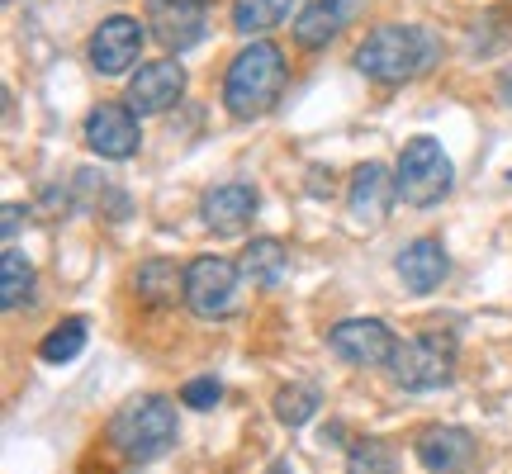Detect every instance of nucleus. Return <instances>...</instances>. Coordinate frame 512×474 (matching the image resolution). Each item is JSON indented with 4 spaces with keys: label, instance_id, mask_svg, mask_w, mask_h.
Returning <instances> with one entry per match:
<instances>
[{
    "label": "nucleus",
    "instance_id": "f257e3e1",
    "mask_svg": "<svg viewBox=\"0 0 512 474\" xmlns=\"http://www.w3.org/2000/svg\"><path fill=\"white\" fill-rule=\"evenodd\" d=\"M437 57H441V43L432 29H422V24H380L356 48V67L370 81L403 86V81H418L422 72H432Z\"/></svg>",
    "mask_w": 512,
    "mask_h": 474
},
{
    "label": "nucleus",
    "instance_id": "9d476101",
    "mask_svg": "<svg viewBox=\"0 0 512 474\" xmlns=\"http://www.w3.org/2000/svg\"><path fill=\"white\" fill-rule=\"evenodd\" d=\"M143 53V24L128 15L105 19L91 34V67L100 76H124Z\"/></svg>",
    "mask_w": 512,
    "mask_h": 474
},
{
    "label": "nucleus",
    "instance_id": "9b49d317",
    "mask_svg": "<svg viewBox=\"0 0 512 474\" xmlns=\"http://www.w3.org/2000/svg\"><path fill=\"white\" fill-rule=\"evenodd\" d=\"M181 95H185V67H176L171 57L138 67V76L128 81V105L138 114H166Z\"/></svg>",
    "mask_w": 512,
    "mask_h": 474
},
{
    "label": "nucleus",
    "instance_id": "a878e982",
    "mask_svg": "<svg viewBox=\"0 0 512 474\" xmlns=\"http://www.w3.org/2000/svg\"><path fill=\"white\" fill-rule=\"evenodd\" d=\"M266 474H294V470H290V460H275V465H271Z\"/></svg>",
    "mask_w": 512,
    "mask_h": 474
},
{
    "label": "nucleus",
    "instance_id": "f03ea898",
    "mask_svg": "<svg viewBox=\"0 0 512 474\" xmlns=\"http://www.w3.org/2000/svg\"><path fill=\"white\" fill-rule=\"evenodd\" d=\"M285 81H290L285 53L266 38H256L233 57V67L223 76V105H228L233 119H261V114H271L280 105Z\"/></svg>",
    "mask_w": 512,
    "mask_h": 474
},
{
    "label": "nucleus",
    "instance_id": "dca6fc26",
    "mask_svg": "<svg viewBox=\"0 0 512 474\" xmlns=\"http://www.w3.org/2000/svg\"><path fill=\"white\" fill-rule=\"evenodd\" d=\"M204 223L214 228V233H242L247 219L256 214V190L242 181H228V185H214L200 204Z\"/></svg>",
    "mask_w": 512,
    "mask_h": 474
},
{
    "label": "nucleus",
    "instance_id": "412c9836",
    "mask_svg": "<svg viewBox=\"0 0 512 474\" xmlns=\"http://www.w3.org/2000/svg\"><path fill=\"white\" fill-rule=\"evenodd\" d=\"M81 347H86V318H62L48 337H43V347H38V356L43 361H72V356H81Z\"/></svg>",
    "mask_w": 512,
    "mask_h": 474
},
{
    "label": "nucleus",
    "instance_id": "6e6552de",
    "mask_svg": "<svg viewBox=\"0 0 512 474\" xmlns=\"http://www.w3.org/2000/svg\"><path fill=\"white\" fill-rule=\"evenodd\" d=\"M147 29L152 38L171 48V53H185L195 48L209 29V10L204 0H147Z\"/></svg>",
    "mask_w": 512,
    "mask_h": 474
},
{
    "label": "nucleus",
    "instance_id": "1a4fd4ad",
    "mask_svg": "<svg viewBox=\"0 0 512 474\" xmlns=\"http://www.w3.org/2000/svg\"><path fill=\"white\" fill-rule=\"evenodd\" d=\"M328 342L347 365H366V370L370 365H389L394 351H399L389 323H380V318H347V323H337L328 332Z\"/></svg>",
    "mask_w": 512,
    "mask_h": 474
},
{
    "label": "nucleus",
    "instance_id": "2eb2a0df",
    "mask_svg": "<svg viewBox=\"0 0 512 474\" xmlns=\"http://www.w3.org/2000/svg\"><path fill=\"white\" fill-rule=\"evenodd\" d=\"M446 271H451V261H446L441 237H413L399 252V280L413 294H432L446 280Z\"/></svg>",
    "mask_w": 512,
    "mask_h": 474
},
{
    "label": "nucleus",
    "instance_id": "4468645a",
    "mask_svg": "<svg viewBox=\"0 0 512 474\" xmlns=\"http://www.w3.org/2000/svg\"><path fill=\"white\" fill-rule=\"evenodd\" d=\"M356 10H361V0H309L294 19V43L299 48H328L332 38L351 24Z\"/></svg>",
    "mask_w": 512,
    "mask_h": 474
},
{
    "label": "nucleus",
    "instance_id": "ddd939ff",
    "mask_svg": "<svg viewBox=\"0 0 512 474\" xmlns=\"http://www.w3.org/2000/svg\"><path fill=\"white\" fill-rule=\"evenodd\" d=\"M399 195V181H389V171L380 162H366L356 171V181H351V195H347V209L351 219L361 223V228H380L384 214H389V204Z\"/></svg>",
    "mask_w": 512,
    "mask_h": 474
},
{
    "label": "nucleus",
    "instance_id": "423d86ee",
    "mask_svg": "<svg viewBox=\"0 0 512 474\" xmlns=\"http://www.w3.org/2000/svg\"><path fill=\"white\" fill-rule=\"evenodd\" d=\"M238 280L242 266H233L228 256H200L185 271V309L195 318H228L238 309Z\"/></svg>",
    "mask_w": 512,
    "mask_h": 474
},
{
    "label": "nucleus",
    "instance_id": "f8f14e48",
    "mask_svg": "<svg viewBox=\"0 0 512 474\" xmlns=\"http://www.w3.org/2000/svg\"><path fill=\"white\" fill-rule=\"evenodd\" d=\"M413 451H418V460L432 474H460V470H470L479 456L475 437H470L465 427H427V432L413 441Z\"/></svg>",
    "mask_w": 512,
    "mask_h": 474
},
{
    "label": "nucleus",
    "instance_id": "aec40b11",
    "mask_svg": "<svg viewBox=\"0 0 512 474\" xmlns=\"http://www.w3.org/2000/svg\"><path fill=\"white\" fill-rule=\"evenodd\" d=\"M294 0H238L233 5V29L238 34H261V29H275L280 19L290 15Z\"/></svg>",
    "mask_w": 512,
    "mask_h": 474
},
{
    "label": "nucleus",
    "instance_id": "39448f33",
    "mask_svg": "<svg viewBox=\"0 0 512 474\" xmlns=\"http://www.w3.org/2000/svg\"><path fill=\"white\" fill-rule=\"evenodd\" d=\"M389 375L413 394L451 384V375H456V337L451 332H418V337L399 342L394 361H389Z\"/></svg>",
    "mask_w": 512,
    "mask_h": 474
},
{
    "label": "nucleus",
    "instance_id": "5701e85b",
    "mask_svg": "<svg viewBox=\"0 0 512 474\" xmlns=\"http://www.w3.org/2000/svg\"><path fill=\"white\" fill-rule=\"evenodd\" d=\"M347 474H399V456H394L389 441H356Z\"/></svg>",
    "mask_w": 512,
    "mask_h": 474
},
{
    "label": "nucleus",
    "instance_id": "0eeeda50",
    "mask_svg": "<svg viewBox=\"0 0 512 474\" xmlns=\"http://www.w3.org/2000/svg\"><path fill=\"white\" fill-rule=\"evenodd\" d=\"M143 143V133H138V110L133 105H95L86 114V147H91L95 157H105V162H128L133 152Z\"/></svg>",
    "mask_w": 512,
    "mask_h": 474
},
{
    "label": "nucleus",
    "instance_id": "393cba45",
    "mask_svg": "<svg viewBox=\"0 0 512 474\" xmlns=\"http://www.w3.org/2000/svg\"><path fill=\"white\" fill-rule=\"evenodd\" d=\"M15 233H19V209L10 204V209H5V237H15Z\"/></svg>",
    "mask_w": 512,
    "mask_h": 474
},
{
    "label": "nucleus",
    "instance_id": "a211bd4d",
    "mask_svg": "<svg viewBox=\"0 0 512 474\" xmlns=\"http://www.w3.org/2000/svg\"><path fill=\"white\" fill-rule=\"evenodd\" d=\"M138 290L152 299V304H171V299H185V275L166 261V256H152L143 271H138Z\"/></svg>",
    "mask_w": 512,
    "mask_h": 474
},
{
    "label": "nucleus",
    "instance_id": "4be33fe9",
    "mask_svg": "<svg viewBox=\"0 0 512 474\" xmlns=\"http://www.w3.org/2000/svg\"><path fill=\"white\" fill-rule=\"evenodd\" d=\"M313 413H318V389L313 384H290V389L275 394V418L285 427H304Z\"/></svg>",
    "mask_w": 512,
    "mask_h": 474
},
{
    "label": "nucleus",
    "instance_id": "bb28decb",
    "mask_svg": "<svg viewBox=\"0 0 512 474\" xmlns=\"http://www.w3.org/2000/svg\"><path fill=\"white\" fill-rule=\"evenodd\" d=\"M508 181H512V176H508Z\"/></svg>",
    "mask_w": 512,
    "mask_h": 474
},
{
    "label": "nucleus",
    "instance_id": "b1692460",
    "mask_svg": "<svg viewBox=\"0 0 512 474\" xmlns=\"http://www.w3.org/2000/svg\"><path fill=\"white\" fill-rule=\"evenodd\" d=\"M219 399H223V384L214 380V375H204V380H190V384L181 389V403H185V408H200V413H204V408H214Z\"/></svg>",
    "mask_w": 512,
    "mask_h": 474
},
{
    "label": "nucleus",
    "instance_id": "6ab92c4d",
    "mask_svg": "<svg viewBox=\"0 0 512 474\" xmlns=\"http://www.w3.org/2000/svg\"><path fill=\"white\" fill-rule=\"evenodd\" d=\"M29 290H34L29 256L19 252V247H5V256H0V304H5V309H19V299H29Z\"/></svg>",
    "mask_w": 512,
    "mask_h": 474
},
{
    "label": "nucleus",
    "instance_id": "20e7f679",
    "mask_svg": "<svg viewBox=\"0 0 512 474\" xmlns=\"http://www.w3.org/2000/svg\"><path fill=\"white\" fill-rule=\"evenodd\" d=\"M394 181H399V200L403 204H437L451 195V185H456V166L451 157L441 152L437 138H413V143L403 147L399 166H394Z\"/></svg>",
    "mask_w": 512,
    "mask_h": 474
},
{
    "label": "nucleus",
    "instance_id": "f3484780",
    "mask_svg": "<svg viewBox=\"0 0 512 474\" xmlns=\"http://www.w3.org/2000/svg\"><path fill=\"white\" fill-rule=\"evenodd\" d=\"M285 271H290V256H285V242H275V237H256L252 247L242 252V280H252L261 290L280 285Z\"/></svg>",
    "mask_w": 512,
    "mask_h": 474
},
{
    "label": "nucleus",
    "instance_id": "7ed1b4c3",
    "mask_svg": "<svg viewBox=\"0 0 512 474\" xmlns=\"http://www.w3.org/2000/svg\"><path fill=\"white\" fill-rule=\"evenodd\" d=\"M181 437L176 427V403L162 399V394H143V399L124 403L110 422V441L119 446L124 460H138V465H152L162 460Z\"/></svg>",
    "mask_w": 512,
    "mask_h": 474
}]
</instances>
